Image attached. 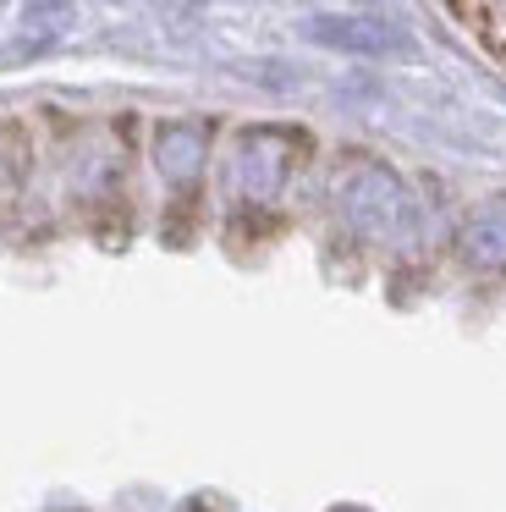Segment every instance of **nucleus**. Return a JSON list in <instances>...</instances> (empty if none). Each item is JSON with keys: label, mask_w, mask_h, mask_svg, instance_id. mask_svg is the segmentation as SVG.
<instances>
[{"label": "nucleus", "mask_w": 506, "mask_h": 512, "mask_svg": "<svg viewBox=\"0 0 506 512\" xmlns=\"http://www.w3.org/2000/svg\"><path fill=\"white\" fill-rule=\"evenodd\" d=\"M451 17L468 23V34L506 67V6H451Z\"/></svg>", "instance_id": "obj_1"}]
</instances>
